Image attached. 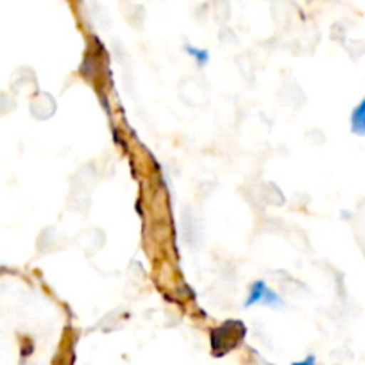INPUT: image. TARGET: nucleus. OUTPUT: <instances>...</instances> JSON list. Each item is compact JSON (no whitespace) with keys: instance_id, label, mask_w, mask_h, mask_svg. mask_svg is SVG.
Here are the masks:
<instances>
[{"instance_id":"f257e3e1","label":"nucleus","mask_w":365,"mask_h":365,"mask_svg":"<svg viewBox=\"0 0 365 365\" xmlns=\"http://www.w3.org/2000/svg\"><path fill=\"white\" fill-rule=\"evenodd\" d=\"M245 333H247L245 324L237 319H230V321L213 328L210 333V346H212L213 354L224 356L230 351L237 349L238 344H242V340H244Z\"/></svg>"},{"instance_id":"f03ea898","label":"nucleus","mask_w":365,"mask_h":365,"mask_svg":"<svg viewBox=\"0 0 365 365\" xmlns=\"http://www.w3.org/2000/svg\"><path fill=\"white\" fill-rule=\"evenodd\" d=\"M255 304H263V307L269 308H282L285 303H283V297L279 296L276 290L270 289L263 279H256V282H252L251 287H249L244 307L251 308L255 307Z\"/></svg>"},{"instance_id":"7ed1b4c3","label":"nucleus","mask_w":365,"mask_h":365,"mask_svg":"<svg viewBox=\"0 0 365 365\" xmlns=\"http://www.w3.org/2000/svg\"><path fill=\"white\" fill-rule=\"evenodd\" d=\"M349 129L353 135L365 136V97H361L356 106L351 110Z\"/></svg>"},{"instance_id":"20e7f679","label":"nucleus","mask_w":365,"mask_h":365,"mask_svg":"<svg viewBox=\"0 0 365 365\" xmlns=\"http://www.w3.org/2000/svg\"><path fill=\"white\" fill-rule=\"evenodd\" d=\"M185 52L190 56L192 59L195 61L197 66H206L210 63V52L208 48H202V47H195V45L187 43L185 45Z\"/></svg>"},{"instance_id":"39448f33","label":"nucleus","mask_w":365,"mask_h":365,"mask_svg":"<svg viewBox=\"0 0 365 365\" xmlns=\"http://www.w3.org/2000/svg\"><path fill=\"white\" fill-rule=\"evenodd\" d=\"M315 364H317V358H315L314 354H308V356H304L303 360L294 361L292 365H315Z\"/></svg>"}]
</instances>
